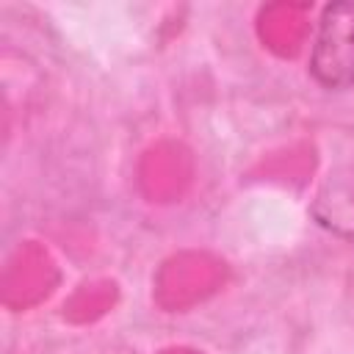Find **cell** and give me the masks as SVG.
<instances>
[{"instance_id": "obj_1", "label": "cell", "mask_w": 354, "mask_h": 354, "mask_svg": "<svg viewBox=\"0 0 354 354\" xmlns=\"http://www.w3.org/2000/svg\"><path fill=\"white\" fill-rule=\"evenodd\" d=\"M310 75L329 91L354 88V0H335L321 8L310 50Z\"/></svg>"}, {"instance_id": "obj_2", "label": "cell", "mask_w": 354, "mask_h": 354, "mask_svg": "<svg viewBox=\"0 0 354 354\" xmlns=\"http://www.w3.org/2000/svg\"><path fill=\"white\" fill-rule=\"evenodd\" d=\"M310 213L326 232L354 241V158L326 171L310 202Z\"/></svg>"}]
</instances>
